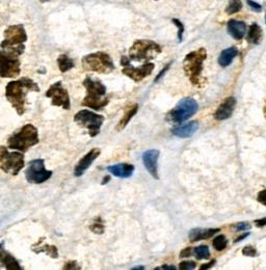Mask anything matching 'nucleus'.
I'll use <instances>...</instances> for the list:
<instances>
[{"label":"nucleus","mask_w":266,"mask_h":270,"mask_svg":"<svg viewBox=\"0 0 266 270\" xmlns=\"http://www.w3.org/2000/svg\"><path fill=\"white\" fill-rule=\"evenodd\" d=\"M28 92H40L39 85L28 77H23L20 80H14L7 84L6 97L19 116H22L26 108V96Z\"/></svg>","instance_id":"1"},{"label":"nucleus","mask_w":266,"mask_h":270,"mask_svg":"<svg viewBox=\"0 0 266 270\" xmlns=\"http://www.w3.org/2000/svg\"><path fill=\"white\" fill-rule=\"evenodd\" d=\"M86 89V95L81 102L84 107H90L93 111H100L110 103V99L106 97V86L99 80H95L87 76L82 82Z\"/></svg>","instance_id":"2"},{"label":"nucleus","mask_w":266,"mask_h":270,"mask_svg":"<svg viewBox=\"0 0 266 270\" xmlns=\"http://www.w3.org/2000/svg\"><path fill=\"white\" fill-rule=\"evenodd\" d=\"M207 59V51L205 48H200L189 52L183 61V70L189 81L196 86H202L205 78L202 77L204 62Z\"/></svg>","instance_id":"3"},{"label":"nucleus","mask_w":266,"mask_h":270,"mask_svg":"<svg viewBox=\"0 0 266 270\" xmlns=\"http://www.w3.org/2000/svg\"><path fill=\"white\" fill-rule=\"evenodd\" d=\"M27 33L23 25H11L5 30V40L2 43V52L18 58L24 52Z\"/></svg>","instance_id":"4"},{"label":"nucleus","mask_w":266,"mask_h":270,"mask_svg":"<svg viewBox=\"0 0 266 270\" xmlns=\"http://www.w3.org/2000/svg\"><path fill=\"white\" fill-rule=\"evenodd\" d=\"M39 141V131L37 127L32 124H26L9 137L8 147L9 149L24 153L31 147L38 145Z\"/></svg>","instance_id":"5"},{"label":"nucleus","mask_w":266,"mask_h":270,"mask_svg":"<svg viewBox=\"0 0 266 270\" xmlns=\"http://www.w3.org/2000/svg\"><path fill=\"white\" fill-rule=\"evenodd\" d=\"M162 53V46L151 40H137L129 49V59L134 62L149 63Z\"/></svg>","instance_id":"6"},{"label":"nucleus","mask_w":266,"mask_h":270,"mask_svg":"<svg viewBox=\"0 0 266 270\" xmlns=\"http://www.w3.org/2000/svg\"><path fill=\"white\" fill-rule=\"evenodd\" d=\"M82 68L85 71L96 72L99 74H110L116 67L110 54L105 52H95L82 59Z\"/></svg>","instance_id":"7"},{"label":"nucleus","mask_w":266,"mask_h":270,"mask_svg":"<svg viewBox=\"0 0 266 270\" xmlns=\"http://www.w3.org/2000/svg\"><path fill=\"white\" fill-rule=\"evenodd\" d=\"M199 110L198 102L192 98H184L178 102V104L169 112L167 115V121L173 124H181L197 114Z\"/></svg>","instance_id":"8"},{"label":"nucleus","mask_w":266,"mask_h":270,"mask_svg":"<svg viewBox=\"0 0 266 270\" xmlns=\"http://www.w3.org/2000/svg\"><path fill=\"white\" fill-rule=\"evenodd\" d=\"M24 167V156L22 152H9L6 147H2L0 149V168L5 173L17 176Z\"/></svg>","instance_id":"9"},{"label":"nucleus","mask_w":266,"mask_h":270,"mask_svg":"<svg viewBox=\"0 0 266 270\" xmlns=\"http://www.w3.org/2000/svg\"><path fill=\"white\" fill-rule=\"evenodd\" d=\"M74 122L80 127L87 130L91 137H96L101 130L104 123V117L93 113L92 111L82 110L74 116Z\"/></svg>","instance_id":"10"},{"label":"nucleus","mask_w":266,"mask_h":270,"mask_svg":"<svg viewBox=\"0 0 266 270\" xmlns=\"http://www.w3.org/2000/svg\"><path fill=\"white\" fill-rule=\"evenodd\" d=\"M52 174L53 173L51 171L46 170L44 159L31 160L25 171L27 182L33 184H41L46 182L52 177Z\"/></svg>","instance_id":"11"},{"label":"nucleus","mask_w":266,"mask_h":270,"mask_svg":"<svg viewBox=\"0 0 266 270\" xmlns=\"http://www.w3.org/2000/svg\"><path fill=\"white\" fill-rule=\"evenodd\" d=\"M46 97L51 99L53 106L63 107L66 111L71 110V101L68 89L64 87L62 81H58L52 84L46 92Z\"/></svg>","instance_id":"12"},{"label":"nucleus","mask_w":266,"mask_h":270,"mask_svg":"<svg viewBox=\"0 0 266 270\" xmlns=\"http://www.w3.org/2000/svg\"><path fill=\"white\" fill-rule=\"evenodd\" d=\"M0 63H2L0 74H2L3 78H14L20 74L21 69L18 58L2 52L0 53Z\"/></svg>","instance_id":"13"},{"label":"nucleus","mask_w":266,"mask_h":270,"mask_svg":"<svg viewBox=\"0 0 266 270\" xmlns=\"http://www.w3.org/2000/svg\"><path fill=\"white\" fill-rule=\"evenodd\" d=\"M155 68V65L153 63H146L145 65L140 67H132L131 65H128L126 67H123L122 73L132 79L134 82H140L144 80L146 77L151 75Z\"/></svg>","instance_id":"14"},{"label":"nucleus","mask_w":266,"mask_h":270,"mask_svg":"<svg viewBox=\"0 0 266 270\" xmlns=\"http://www.w3.org/2000/svg\"><path fill=\"white\" fill-rule=\"evenodd\" d=\"M159 155H161V152L158 150L152 149V150H148L146 152H144L141 158H143V162H144V166L147 170V172L155 179L158 180V158Z\"/></svg>","instance_id":"15"},{"label":"nucleus","mask_w":266,"mask_h":270,"mask_svg":"<svg viewBox=\"0 0 266 270\" xmlns=\"http://www.w3.org/2000/svg\"><path fill=\"white\" fill-rule=\"evenodd\" d=\"M101 150L98 148L92 149L87 154H85L77 164V166L74 169V176L75 177H81L84 175V173L88 170V168L92 166L93 162L100 156Z\"/></svg>","instance_id":"16"},{"label":"nucleus","mask_w":266,"mask_h":270,"mask_svg":"<svg viewBox=\"0 0 266 270\" xmlns=\"http://www.w3.org/2000/svg\"><path fill=\"white\" fill-rule=\"evenodd\" d=\"M236 99L234 97H228L224 100V102L218 107V110L215 113V119L217 121H225L232 117L235 106H236Z\"/></svg>","instance_id":"17"},{"label":"nucleus","mask_w":266,"mask_h":270,"mask_svg":"<svg viewBox=\"0 0 266 270\" xmlns=\"http://www.w3.org/2000/svg\"><path fill=\"white\" fill-rule=\"evenodd\" d=\"M200 124L198 121H191L183 125L176 126L172 129V133L180 138H188L192 136L199 129Z\"/></svg>","instance_id":"18"},{"label":"nucleus","mask_w":266,"mask_h":270,"mask_svg":"<svg viewBox=\"0 0 266 270\" xmlns=\"http://www.w3.org/2000/svg\"><path fill=\"white\" fill-rule=\"evenodd\" d=\"M221 229H205V228H194L190 230L188 234V238L191 242H197L200 240H206L211 237H214L217 233H219Z\"/></svg>","instance_id":"19"},{"label":"nucleus","mask_w":266,"mask_h":270,"mask_svg":"<svg viewBox=\"0 0 266 270\" xmlns=\"http://www.w3.org/2000/svg\"><path fill=\"white\" fill-rule=\"evenodd\" d=\"M227 28H228L229 34L237 41L243 39L246 32V24L243 21H239L235 19H231L228 22Z\"/></svg>","instance_id":"20"},{"label":"nucleus","mask_w":266,"mask_h":270,"mask_svg":"<svg viewBox=\"0 0 266 270\" xmlns=\"http://www.w3.org/2000/svg\"><path fill=\"white\" fill-rule=\"evenodd\" d=\"M135 168L130 164H118L108 168V171L118 178H129L132 176Z\"/></svg>","instance_id":"21"},{"label":"nucleus","mask_w":266,"mask_h":270,"mask_svg":"<svg viewBox=\"0 0 266 270\" xmlns=\"http://www.w3.org/2000/svg\"><path fill=\"white\" fill-rule=\"evenodd\" d=\"M44 239L45 238H41L36 244L32 245V247H31L32 251H34L36 254L44 253L53 259H57L59 257V250H58L57 246L44 243Z\"/></svg>","instance_id":"22"},{"label":"nucleus","mask_w":266,"mask_h":270,"mask_svg":"<svg viewBox=\"0 0 266 270\" xmlns=\"http://www.w3.org/2000/svg\"><path fill=\"white\" fill-rule=\"evenodd\" d=\"M0 263H2V265H4L5 268L9 270H21L22 269L19 262L11 254L5 250L4 242L2 243V249H0Z\"/></svg>","instance_id":"23"},{"label":"nucleus","mask_w":266,"mask_h":270,"mask_svg":"<svg viewBox=\"0 0 266 270\" xmlns=\"http://www.w3.org/2000/svg\"><path fill=\"white\" fill-rule=\"evenodd\" d=\"M238 54V50L236 47H230L222 51L219 57V65L223 68H226L231 65L233 60Z\"/></svg>","instance_id":"24"},{"label":"nucleus","mask_w":266,"mask_h":270,"mask_svg":"<svg viewBox=\"0 0 266 270\" xmlns=\"http://www.w3.org/2000/svg\"><path fill=\"white\" fill-rule=\"evenodd\" d=\"M137 111H138V104L134 103V104L128 106V108L126 110L124 116L122 117V119L120 120L119 124H118L117 127H116L117 131H122L123 129H125L126 126H127V125L129 124V122L131 121V119L136 115Z\"/></svg>","instance_id":"25"},{"label":"nucleus","mask_w":266,"mask_h":270,"mask_svg":"<svg viewBox=\"0 0 266 270\" xmlns=\"http://www.w3.org/2000/svg\"><path fill=\"white\" fill-rule=\"evenodd\" d=\"M262 32H263L262 28L257 23H253L246 35V41L251 44L259 45L262 40Z\"/></svg>","instance_id":"26"},{"label":"nucleus","mask_w":266,"mask_h":270,"mask_svg":"<svg viewBox=\"0 0 266 270\" xmlns=\"http://www.w3.org/2000/svg\"><path fill=\"white\" fill-rule=\"evenodd\" d=\"M58 66L62 73H66L74 68V62L72 59H70L67 54H62L58 59Z\"/></svg>","instance_id":"27"},{"label":"nucleus","mask_w":266,"mask_h":270,"mask_svg":"<svg viewBox=\"0 0 266 270\" xmlns=\"http://www.w3.org/2000/svg\"><path fill=\"white\" fill-rule=\"evenodd\" d=\"M212 245H214L216 250L222 251L227 247L228 239L225 235H219L214 239V241H212Z\"/></svg>","instance_id":"28"},{"label":"nucleus","mask_w":266,"mask_h":270,"mask_svg":"<svg viewBox=\"0 0 266 270\" xmlns=\"http://www.w3.org/2000/svg\"><path fill=\"white\" fill-rule=\"evenodd\" d=\"M242 9V2L241 0H230L227 8H226V13L228 15H234L238 13Z\"/></svg>","instance_id":"29"},{"label":"nucleus","mask_w":266,"mask_h":270,"mask_svg":"<svg viewBox=\"0 0 266 270\" xmlns=\"http://www.w3.org/2000/svg\"><path fill=\"white\" fill-rule=\"evenodd\" d=\"M193 254L198 260L209 259L210 258V250L207 245H200L193 248Z\"/></svg>","instance_id":"30"},{"label":"nucleus","mask_w":266,"mask_h":270,"mask_svg":"<svg viewBox=\"0 0 266 270\" xmlns=\"http://www.w3.org/2000/svg\"><path fill=\"white\" fill-rule=\"evenodd\" d=\"M90 230L95 233V234H103L104 231H105V227H104V224L102 223V220L100 218H96L94 220V223L90 226Z\"/></svg>","instance_id":"31"},{"label":"nucleus","mask_w":266,"mask_h":270,"mask_svg":"<svg viewBox=\"0 0 266 270\" xmlns=\"http://www.w3.org/2000/svg\"><path fill=\"white\" fill-rule=\"evenodd\" d=\"M197 264L194 261H183L179 264V269L181 270H191V269H196Z\"/></svg>","instance_id":"32"},{"label":"nucleus","mask_w":266,"mask_h":270,"mask_svg":"<svg viewBox=\"0 0 266 270\" xmlns=\"http://www.w3.org/2000/svg\"><path fill=\"white\" fill-rule=\"evenodd\" d=\"M172 22L178 27V40H179V42H181V41H182V38H183V33H184V25H183V23H182L180 20H178V19H173Z\"/></svg>","instance_id":"33"},{"label":"nucleus","mask_w":266,"mask_h":270,"mask_svg":"<svg viewBox=\"0 0 266 270\" xmlns=\"http://www.w3.org/2000/svg\"><path fill=\"white\" fill-rule=\"evenodd\" d=\"M242 255L245 257H256L257 256V250L253 246H245L242 249Z\"/></svg>","instance_id":"34"},{"label":"nucleus","mask_w":266,"mask_h":270,"mask_svg":"<svg viewBox=\"0 0 266 270\" xmlns=\"http://www.w3.org/2000/svg\"><path fill=\"white\" fill-rule=\"evenodd\" d=\"M64 269H72V270H75V269H81V267L78 265V263L76 261H69L65 264L64 266Z\"/></svg>","instance_id":"35"},{"label":"nucleus","mask_w":266,"mask_h":270,"mask_svg":"<svg viewBox=\"0 0 266 270\" xmlns=\"http://www.w3.org/2000/svg\"><path fill=\"white\" fill-rule=\"evenodd\" d=\"M234 229L236 231H246V230L251 229V225L247 223H239V224H236L234 226Z\"/></svg>","instance_id":"36"},{"label":"nucleus","mask_w":266,"mask_h":270,"mask_svg":"<svg viewBox=\"0 0 266 270\" xmlns=\"http://www.w3.org/2000/svg\"><path fill=\"white\" fill-rule=\"evenodd\" d=\"M246 3H247V5H249V7H250L253 11H255V12H261L262 7H261L259 4L253 2V0H246Z\"/></svg>","instance_id":"37"},{"label":"nucleus","mask_w":266,"mask_h":270,"mask_svg":"<svg viewBox=\"0 0 266 270\" xmlns=\"http://www.w3.org/2000/svg\"><path fill=\"white\" fill-rule=\"evenodd\" d=\"M257 201H258L260 204L266 206V189L262 190V191H260V192L258 193Z\"/></svg>","instance_id":"38"},{"label":"nucleus","mask_w":266,"mask_h":270,"mask_svg":"<svg viewBox=\"0 0 266 270\" xmlns=\"http://www.w3.org/2000/svg\"><path fill=\"white\" fill-rule=\"evenodd\" d=\"M171 65H172V63H170V64H168L163 70H162V72L161 73H159L156 77H155V79H154V82H157V81H159V80H161L163 77H164V75L167 73V71L170 69V67H171Z\"/></svg>","instance_id":"39"},{"label":"nucleus","mask_w":266,"mask_h":270,"mask_svg":"<svg viewBox=\"0 0 266 270\" xmlns=\"http://www.w3.org/2000/svg\"><path fill=\"white\" fill-rule=\"evenodd\" d=\"M192 254H193L192 248H191V247H186V248H184L183 250H181L179 257H180L181 259H183V258H189Z\"/></svg>","instance_id":"40"},{"label":"nucleus","mask_w":266,"mask_h":270,"mask_svg":"<svg viewBox=\"0 0 266 270\" xmlns=\"http://www.w3.org/2000/svg\"><path fill=\"white\" fill-rule=\"evenodd\" d=\"M216 263H217V261H216V260H212V261H210L209 263H206V264H203V265H202V266L200 267V269H201V270H205V269H209V268H211V267H214Z\"/></svg>","instance_id":"41"},{"label":"nucleus","mask_w":266,"mask_h":270,"mask_svg":"<svg viewBox=\"0 0 266 270\" xmlns=\"http://www.w3.org/2000/svg\"><path fill=\"white\" fill-rule=\"evenodd\" d=\"M255 225H256V227H258V228H263V227H265V226H266V218L260 219V220H256V221H255Z\"/></svg>","instance_id":"42"},{"label":"nucleus","mask_w":266,"mask_h":270,"mask_svg":"<svg viewBox=\"0 0 266 270\" xmlns=\"http://www.w3.org/2000/svg\"><path fill=\"white\" fill-rule=\"evenodd\" d=\"M161 270V269H164V270H176V267L174 265H168V264H165L161 267H156L155 270Z\"/></svg>","instance_id":"43"},{"label":"nucleus","mask_w":266,"mask_h":270,"mask_svg":"<svg viewBox=\"0 0 266 270\" xmlns=\"http://www.w3.org/2000/svg\"><path fill=\"white\" fill-rule=\"evenodd\" d=\"M249 235H250V233H246V234H243V235H241L240 237H238V238H237V239H236V240H235L234 242H235V243H237V242H240L241 240H243V239H245V238H246V237H247Z\"/></svg>","instance_id":"44"},{"label":"nucleus","mask_w":266,"mask_h":270,"mask_svg":"<svg viewBox=\"0 0 266 270\" xmlns=\"http://www.w3.org/2000/svg\"><path fill=\"white\" fill-rule=\"evenodd\" d=\"M110 180H111V177H110L109 175H108V176H105L104 179H103V181H102V184H103V185L106 184V183H108Z\"/></svg>","instance_id":"45"},{"label":"nucleus","mask_w":266,"mask_h":270,"mask_svg":"<svg viewBox=\"0 0 266 270\" xmlns=\"http://www.w3.org/2000/svg\"><path fill=\"white\" fill-rule=\"evenodd\" d=\"M132 269L133 270H140V269H145V267L144 266H137V267H133Z\"/></svg>","instance_id":"46"},{"label":"nucleus","mask_w":266,"mask_h":270,"mask_svg":"<svg viewBox=\"0 0 266 270\" xmlns=\"http://www.w3.org/2000/svg\"><path fill=\"white\" fill-rule=\"evenodd\" d=\"M263 114H264V117H265V119H266V102H265L264 107H263Z\"/></svg>","instance_id":"47"},{"label":"nucleus","mask_w":266,"mask_h":270,"mask_svg":"<svg viewBox=\"0 0 266 270\" xmlns=\"http://www.w3.org/2000/svg\"><path fill=\"white\" fill-rule=\"evenodd\" d=\"M265 23H266V15H265Z\"/></svg>","instance_id":"48"}]
</instances>
